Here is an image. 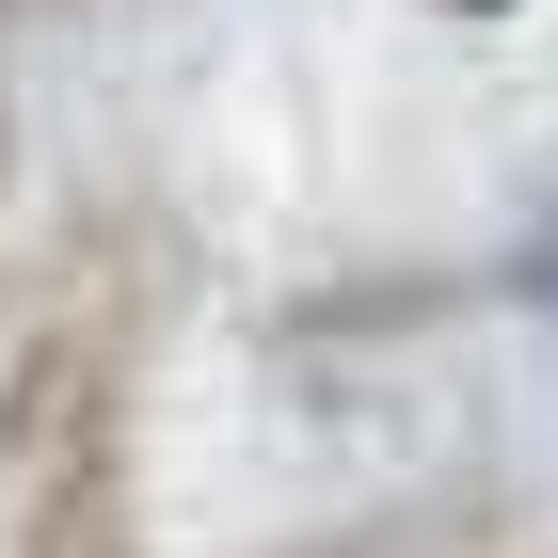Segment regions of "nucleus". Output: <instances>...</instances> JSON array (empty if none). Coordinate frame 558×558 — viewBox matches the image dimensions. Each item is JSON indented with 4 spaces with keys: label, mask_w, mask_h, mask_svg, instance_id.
Instances as JSON below:
<instances>
[{
    "label": "nucleus",
    "mask_w": 558,
    "mask_h": 558,
    "mask_svg": "<svg viewBox=\"0 0 558 558\" xmlns=\"http://www.w3.org/2000/svg\"><path fill=\"white\" fill-rule=\"evenodd\" d=\"M447 16H511V0H447Z\"/></svg>",
    "instance_id": "1"
},
{
    "label": "nucleus",
    "mask_w": 558,
    "mask_h": 558,
    "mask_svg": "<svg viewBox=\"0 0 558 558\" xmlns=\"http://www.w3.org/2000/svg\"><path fill=\"white\" fill-rule=\"evenodd\" d=\"M543 288H558V240H543Z\"/></svg>",
    "instance_id": "2"
}]
</instances>
